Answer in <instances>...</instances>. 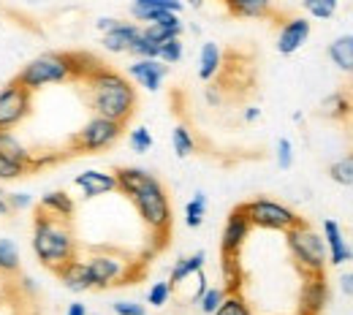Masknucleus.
<instances>
[{"label": "nucleus", "instance_id": "obj_1", "mask_svg": "<svg viewBox=\"0 0 353 315\" xmlns=\"http://www.w3.org/2000/svg\"><path fill=\"white\" fill-rule=\"evenodd\" d=\"M114 180H117V190L136 207L141 223L150 228L155 242L166 245V236L172 231V204L163 182L139 166L117 169Z\"/></svg>", "mask_w": 353, "mask_h": 315}, {"label": "nucleus", "instance_id": "obj_2", "mask_svg": "<svg viewBox=\"0 0 353 315\" xmlns=\"http://www.w3.org/2000/svg\"><path fill=\"white\" fill-rule=\"evenodd\" d=\"M101 65V60H95L92 54L85 52H49L36 60H30L14 82H19L25 90H41L46 85H63L68 79H79L85 82L90 74Z\"/></svg>", "mask_w": 353, "mask_h": 315}, {"label": "nucleus", "instance_id": "obj_3", "mask_svg": "<svg viewBox=\"0 0 353 315\" xmlns=\"http://www.w3.org/2000/svg\"><path fill=\"white\" fill-rule=\"evenodd\" d=\"M85 90L92 114L106 117V120H117V123H128L136 109V88L128 82V77H123L114 68H106L103 63L85 79Z\"/></svg>", "mask_w": 353, "mask_h": 315}, {"label": "nucleus", "instance_id": "obj_4", "mask_svg": "<svg viewBox=\"0 0 353 315\" xmlns=\"http://www.w3.org/2000/svg\"><path fill=\"white\" fill-rule=\"evenodd\" d=\"M30 242H33L36 258L49 270H60L63 264H68L79 256V242H77L71 223L63 218H52L41 210H36Z\"/></svg>", "mask_w": 353, "mask_h": 315}, {"label": "nucleus", "instance_id": "obj_5", "mask_svg": "<svg viewBox=\"0 0 353 315\" xmlns=\"http://www.w3.org/2000/svg\"><path fill=\"white\" fill-rule=\"evenodd\" d=\"M285 245L302 277L326 272V264H329L326 242H323V234H318L315 228H310L307 223H296L285 231Z\"/></svg>", "mask_w": 353, "mask_h": 315}, {"label": "nucleus", "instance_id": "obj_6", "mask_svg": "<svg viewBox=\"0 0 353 315\" xmlns=\"http://www.w3.org/2000/svg\"><path fill=\"white\" fill-rule=\"evenodd\" d=\"M82 261H85V267H88L92 288L128 285L131 280H136V274H139L136 261H131L128 256H123V253H117V250H92Z\"/></svg>", "mask_w": 353, "mask_h": 315}, {"label": "nucleus", "instance_id": "obj_7", "mask_svg": "<svg viewBox=\"0 0 353 315\" xmlns=\"http://www.w3.org/2000/svg\"><path fill=\"white\" fill-rule=\"evenodd\" d=\"M242 210H245V215H248V221H250L253 228L283 231V234H285L288 228L302 223V218H299L291 207H285V204H280V201H274V199H253V201H245Z\"/></svg>", "mask_w": 353, "mask_h": 315}, {"label": "nucleus", "instance_id": "obj_8", "mask_svg": "<svg viewBox=\"0 0 353 315\" xmlns=\"http://www.w3.org/2000/svg\"><path fill=\"white\" fill-rule=\"evenodd\" d=\"M123 128H125V125L117 123V120H106V117L92 114L88 123L77 131L71 144H74L77 152L95 155V152H103V150L114 147V144L120 141V136H123Z\"/></svg>", "mask_w": 353, "mask_h": 315}, {"label": "nucleus", "instance_id": "obj_9", "mask_svg": "<svg viewBox=\"0 0 353 315\" xmlns=\"http://www.w3.org/2000/svg\"><path fill=\"white\" fill-rule=\"evenodd\" d=\"M33 112V98L30 90H25L19 82H11L0 90V131L17 128L28 114Z\"/></svg>", "mask_w": 353, "mask_h": 315}, {"label": "nucleus", "instance_id": "obj_10", "mask_svg": "<svg viewBox=\"0 0 353 315\" xmlns=\"http://www.w3.org/2000/svg\"><path fill=\"white\" fill-rule=\"evenodd\" d=\"M326 305H329V283H326V272H321V274H305L302 288H299V305H296V313L321 315Z\"/></svg>", "mask_w": 353, "mask_h": 315}, {"label": "nucleus", "instance_id": "obj_11", "mask_svg": "<svg viewBox=\"0 0 353 315\" xmlns=\"http://www.w3.org/2000/svg\"><path fill=\"white\" fill-rule=\"evenodd\" d=\"M253 225L248 221L242 204L231 210V215L225 218V225H223V236H221V253L223 256H239V250L245 247L248 236H250Z\"/></svg>", "mask_w": 353, "mask_h": 315}, {"label": "nucleus", "instance_id": "obj_12", "mask_svg": "<svg viewBox=\"0 0 353 315\" xmlns=\"http://www.w3.org/2000/svg\"><path fill=\"white\" fill-rule=\"evenodd\" d=\"M128 77L147 92H158L163 79L169 77V65L161 63L158 57H136L128 65Z\"/></svg>", "mask_w": 353, "mask_h": 315}, {"label": "nucleus", "instance_id": "obj_13", "mask_svg": "<svg viewBox=\"0 0 353 315\" xmlns=\"http://www.w3.org/2000/svg\"><path fill=\"white\" fill-rule=\"evenodd\" d=\"M310 30H312V25H310L307 17H291V19H285L283 28H280V33H277V44H274L277 52H280V54H294V52H299L302 46L307 44Z\"/></svg>", "mask_w": 353, "mask_h": 315}, {"label": "nucleus", "instance_id": "obj_14", "mask_svg": "<svg viewBox=\"0 0 353 315\" xmlns=\"http://www.w3.org/2000/svg\"><path fill=\"white\" fill-rule=\"evenodd\" d=\"M323 242H326L329 264L343 267V264L353 261L351 239H345V231L340 228V223H334V221H326V223H323Z\"/></svg>", "mask_w": 353, "mask_h": 315}, {"label": "nucleus", "instance_id": "obj_15", "mask_svg": "<svg viewBox=\"0 0 353 315\" xmlns=\"http://www.w3.org/2000/svg\"><path fill=\"white\" fill-rule=\"evenodd\" d=\"M74 185L82 190V196H85V199L109 196V193H114V190H117V180H114V174H109V172H98V169H88V172L77 174Z\"/></svg>", "mask_w": 353, "mask_h": 315}, {"label": "nucleus", "instance_id": "obj_16", "mask_svg": "<svg viewBox=\"0 0 353 315\" xmlns=\"http://www.w3.org/2000/svg\"><path fill=\"white\" fill-rule=\"evenodd\" d=\"M139 33H141V28H139L136 22H123V19H120L112 30L103 33L101 44H103L106 52H112V54H128L133 41L139 39Z\"/></svg>", "mask_w": 353, "mask_h": 315}, {"label": "nucleus", "instance_id": "obj_17", "mask_svg": "<svg viewBox=\"0 0 353 315\" xmlns=\"http://www.w3.org/2000/svg\"><path fill=\"white\" fill-rule=\"evenodd\" d=\"M147 39H152L155 44H163V41H172V39H179L182 36V19L174 11H163L155 22H150L147 28H141Z\"/></svg>", "mask_w": 353, "mask_h": 315}, {"label": "nucleus", "instance_id": "obj_18", "mask_svg": "<svg viewBox=\"0 0 353 315\" xmlns=\"http://www.w3.org/2000/svg\"><path fill=\"white\" fill-rule=\"evenodd\" d=\"M182 0H133L131 3V17L136 22H155L163 11H174L179 14L182 11Z\"/></svg>", "mask_w": 353, "mask_h": 315}, {"label": "nucleus", "instance_id": "obj_19", "mask_svg": "<svg viewBox=\"0 0 353 315\" xmlns=\"http://www.w3.org/2000/svg\"><path fill=\"white\" fill-rule=\"evenodd\" d=\"M57 272V277H60V283L68 288V291H74V294H82V291H90L92 288V283H90V274H88V267H85V261L77 256L74 261H68V264H63Z\"/></svg>", "mask_w": 353, "mask_h": 315}, {"label": "nucleus", "instance_id": "obj_20", "mask_svg": "<svg viewBox=\"0 0 353 315\" xmlns=\"http://www.w3.org/2000/svg\"><path fill=\"white\" fill-rule=\"evenodd\" d=\"M39 210H41V212H46V215H52V218L71 221V215H74L77 204H74V199H71L65 190H49V193H44V196H41Z\"/></svg>", "mask_w": 353, "mask_h": 315}, {"label": "nucleus", "instance_id": "obj_21", "mask_svg": "<svg viewBox=\"0 0 353 315\" xmlns=\"http://www.w3.org/2000/svg\"><path fill=\"white\" fill-rule=\"evenodd\" d=\"M225 11L239 19H266L272 14V0H221Z\"/></svg>", "mask_w": 353, "mask_h": 315}, {"label": "nucleus", "instance_id": "obj_22", "mask_svg": "<svg viewBox=\"0 0 353 315\" xmlns=\"http://www.w3.org/2000/svg\"><path fill=\"white\" fill-rule=\"evenodd\" d=\"M223 65V52L215 41H204L201 52H199V79L201 82H212L221 74Z\"/></svg>", "mask_w": 353, "mask_h": 315}, {"label": "nucleus", "instance_id": "obj_23", "mask_svg": "<svg viewBox=\"0 0 353 315\" xmlns=\"http://www.w3.org/2000/svg\"><path fill=\"white\" fill-rule=\"evenodd\" d=\"M329 60H332L343 74H351L353 77V33L337 36V39L329 44Z\"/></svg>", "mask_w": 353, "mask_h": 315}, {"label": "nucleus", "instance_id": "obj_24", "mask_svg": "<svg viewBox=\"0 0 353 315\" xmlns=\"http://www.w3.org/2000/svg\"><path fill=\"white\" fill-rule=\"evenodd\" d=\"M204 261H207V253H204V250H196L193 256H185V258L174 261V267H172V274H169L172 291H174L179 283H185L190 274H196L199 270H204Z\"/></svg>", "mask_w": 353, "mask_h": 315}, {"label": "nucleus", "instance_id": "obj_25", "mask_svg": "<svg viewBox=\"0 0 353 315\" xmlns=\"http://www.w3.org/2000/svg\"><path fill=\"white\" fill-rule=\"evenodd\" d=\"M321 114L323 117H329V120H348L353 114V101L348 92H332V95H326L323 98V103H321Z\"/></svg>", "mask_w": 353, "mask_h": 315}, {"label": "nucleus", "instance_id": "obj_26", "mask_svg": "<svg viewBox=\"0 0 353 315\" xmlns=\"http://www.w3.org/2000/svg\"><path fill=\"white\" fill-rule=\"evenodd\" d=\"M0 155L3 158H11V161H19V163H30V150L11 134V131H0Z\"/></svg>", "mask_w": 353, "mask_h": 315}, {"label": "nucleus", "instance_id": "obj_27", "mask_svg": "<svg viewBox=\"0 0 353 315\" xmlns=\"http://www.w3.org/2000/svg\"><path fill=\"white\" fill-rule=\"evenodd\" d=\"M207 218V196L201 190L193 193V199L185 204V225L188 228H199Z\"/></svg>", "mask_w": 353, "mask_h": 315}, {"label": "nucleus", "instance_id": "obj_28", "mask_svg": "<svg viewBox=\"0 0 353 315\" xmlns=\"http://www.w3.org/2000/svg\"><path fill=\"white\" fill-rule=\"evenodd\" d=\"M221 272H223V283H225L223 288H225L228 294H234V291L242 288V267H239V256H223Z\"/></svg>", "mask_w": 353, "mask_h": 315}, {"label": "nucleus", "instance_id": "obj_29", "mask_svg": "<svg viewBox=\"0 0 353 315\" xmlns=\"http://www.w3.org/2000/svg\"><path fill=\"white\" fill-rule=\"evenodd\" d=\"M19 247L14 239H0V274L19 272Z\"/></svg>", "mask_w": 353, "mask_h": 315}, {"label": "nucleus", "instance_id": "obj_30", "mask_svg": "<svg viewBox=\"0 0 353 315\" xmlns=\"http://www.w3.org/2000/svg\"><path fill=\"white\" fill-rule=\"evenodd\" d=\"M172 147H174L176 158H188L196 152V139H193L188 125H176L172 131Z\"/></svg>", "mask_w": 353, "mask_h": 315}, {"label": "nucleus", "instance_id": "obj_31", "mask_svg": "<svg viewBox=\"0 0 353 315\" xmlns=\"http://www.w3.org/2000/svg\"><path fill=\"white\" fill-rule=\"evenodd\" d=\"M212 315H253V310H250V305L245 302V296H242L239 291H234V294H225L223 305Z\"/></svg>", "mask_w": 353, "mask_h": 315}, {"label": "nucleus", "instance_id": "obj_32", "mask_svg": "<svg viewBox=\"0 0 353 315\" xmlns=\"http://www.w3.org/2000/svg\"><path fill=\"white\" fill-rule=\"evenodd\" d=\"M302 6L307 11V17H312V19H332L337 14L340 0H302Z\"/></svg>", "mask_w": 353, "mask_h": 315}, {"label": "nucleus", "instance_id": "obj_33", "mask_svg": "<svg viewBox=\"0 0 353 315\" xmlns=\"http://www.w3.org/2000/svg\"><path fill=\"white\" fill-rule=\"evenodd\" d=\"M329 177L337 185H353V152H348L345 158H340L329 166Z\"/></svg>", "mask_w": 353, "mask_h": 315}, {"label": "nucleus", "instance_id": "obj_34", "mask_svg": "<svg viewBox=\"0 0 353 315\" xmlns=\"http://www.w3.org/2000/svg\"><path fill=\"white\" fill-rule=\"evenodd\" d=\"M225 294H228L225 288H218V285L212 288V285H210V288H207V291L201 294V299H199V310H201L204 315H212L223 305Z\"/></svg>", "mask_w": 353, "mask_h": 315}, {"label": "nucleus", "instance_id": "obj_35", "mask_svg": "<svg viewBox=\"0 0 353 315\" xmlns=\"http://www.w3.org/2000/svg\"><path fill=\"white\" fill-rule=\"evenodd\" d=\"M152 144H155V139H152V134H150V128H144V125L133 128L131 134H128V147H131L133 152H139V155L150 152Z\"/></svg>", "mask_w": 353, "mask_h": 315}, {"label": "nucleus", "instance_id": "obj_36", "mask_svg": "<svg viewBox=\"0 0 353 315\" xmlns=\"http://www.w3.org/2000/svg\"><path fill=\"white\" fill-rule=\"evenodd\" d=\"M172 294H174V291H172V283H169V280L152 283L150 291H147V305H152V307H163V305H169Z\"/></svg>", "mask_w": 353, "mask_h": 315}, {"label": "nucleus", "instance_id": "obj_37", "mask_svg": "<svg viewBox=\"0 0 353 315\" xmlns=\"http://www.w3.org/2000/svg\"><path fill=\"white\" fill-rule=\"evenodd\" d=\"M28 172H30V163H19V161H11V158H3L0 155V182L19 180Z\"/></svg>", "mask_w": 353, "mask_h": 315}, {"label": "nucleus", "instance_id": "obj_38", "mask_svg": "<svg viewBox=\"0 0 353 315\" xmlns=\"http://www.w3.org/2000/svg\"><path fill=\"white\" fill-rule=\"evenodd\" d=\"M182 39H172V41H163L161 49H158V60L161 63H166V65H174L182 60Z\"/></svg>", "mask_w": 353, "mask_h": 315}, {"label": "nucleus", "instance_id": "obj_39", "mask_svg": "<svg viewBox=\"0 0 353 315\" xmlns=\"http://www.w3.org/2000/svg\"><path fill=\"white\" fill-rule=\"evenodd\" d=\"M158 49H161V44H155L152 39H147V36H144V30H141V33H139V39L133 41L128 54H133V57H158Z\"/></svg>", "mask_w": 353, "mask_h": 315}, {"label": "nucleus", "instance_id": "obj_40", "mask_svg": "<svg viewBox=\"0 0 353 315\" xmlns=\"http://www.w3.org/2000/svg\"><path fill=\"white\" fill-rule=\"evenodd\" d=\"M277 166L291 169L294 166V144L288 139H277Z\"/></svg>", "mask_w": 353, "mask_h": 315}, {"label": "nucleus", "instance_id": "obj_41", "mask_svg": "<svg viewBox=\"0 0 353 315\" xmlns=\"http://www.w3.org/2000/svg\"><path fill=\"white\" fill-rule=\"evenodd\" d=\"M6 201H8V210H17V212H22V210H28L30 204H33V196H28V193H6Z\"/></svg>", "mask_w": 353, "mask_h": 315}, {"label": "nucleus", "instance_id": "obj_42", "mask_svg": "<svg viewBox=\"0 0 353 315\" xmlns=\"http://www.w3.org/2000/svg\"><path fill=\"white\" fill-rule=\"evenodd\" d=\"M114 313L117 315H144V305L139 302H114Z\"/></svg>", "mask_w": 353, "mask_h": 315}, {"label": "nucleus", "instance_id": "obj_43", "mask_svg": "<svg viewBox=\"0 0 353 315\" xmlns=\"http://www.w3.org/2000/svg\"><path fill=\"white\" fill-rule=\"evenodd\" d=\"M340 288H343L345 296H353V272H345V274L340 277Z\"/></svg>", "mask_w": 353, "mask_h": 315}, {"label": "nucleus", "instance_id": "obj_44", "mask_svg": "<svg viewBox=\"0 0 353 315\" xmlns=\"http://www.w3.org/2000/svg\"><path fill=\"white\" fill-rule=\"evenodd\" d=\"M117 22H120V19H114V17H101V19L95 22V28H98L101 33H106V30H112Z\"/></svg>", "mask_w": 353, "mask_h": 315}, {"label": "nucleus", "instance_id": "obj_45", "mask_svg": "<svg viewBox=\"0 0 353 315\" xmlns=\"http://www.w3.org/2000/svg\"><path fill=\"white\" fill-rule=\"evenodd\" d=\"M242 117H245V123H256V120L261 117V109H259V106H248Z\"/></svg>", "mask_w": 353, "mask_h": 315}, {"label": "nucleus", "instance_id": "obj_46", "mask_svg": "<svg viewBox=\"0 0 353 315\" xmlns=\"http://www.w3.org/2000/svg\"><path fill=\"white\" fill-rule=\"evenodd\" d=\"M207 101H210L212 106H218V103H221V95H218L215 88H207Z\"/></svg>", "mask_w": 353, "mask_h": 315}, {"label": "nucleus", "instance_id": "obj_47", "mask_svg": "<svg viewBox=\"0 0 353 315\" xmlns=\"http://www.w3.org/2000/svg\"><path fill=\"white\" fill-rule=\"evenodd\" d=\"M65 315H88V307L77 302V305H71V307H68V313H65Z\"/></svg>", "mask_w": 353, "mask_h": 315}, {"label": "nucleus", "instance_id": "obj_48", "mask_svg": "<svg viewBox=\"0 0 353 315\" xmlns=\"http://www.w3.org/2000/svg\"><path fill=\"white\" fill-rule=\"evenodd\" d=\"M11 210H8V201H6V193H3V187H0V218L3 215H8Z\"/></svg>", "mask_w": 353, "mask_h": 315}, {"label": "nucleus", "instance_id": "obj_49", "mask_svg": "<svg viewBox=\"0 0 353 315\" xmlns=\"http://www.w3.org/2000/svg\"><path fill=\"white\" fill-rule=\"evenodd\" d=\"M182 3H188V6H190V8H201V6H204V3H207V0H182Z\"/></svg>", "mask_w": 353, "mask_h": 315}, {"label": "nucleus", "instance_id": "obj_50", "mask_svg": "<svg viewBox=\"0 0 353 315\" xmlns=\"http://www.w3.org/2000/svg\"><path fill=\"white\" fill-rule=\"evenodd\" d=\"M351 250H353V239H351Z\"/></svg>", "mask_w": 353, "mask_h": 315}, {"label": "nucleus", "instance_id": "obj_51", "mask_svg": "<svg viewBox=\"0 0 353 315\" xmlns=\"http://www.w3.org/2000/svg\"><path fill=\"white\" fill-rule=\"evenodd\" d=\"M291 315H302V313H291Z\"/></svg>", "mask_w": 353, "mask_h": 315}, {"label": "nucleus", "instance_id": "obj_52", "mask_svg": "<svg viewBox=\"0 0 353 315\" xmlns=\"http://www.w3.org/2000/svg\"><path fill=\"white\" fill-rule=\"evenodd\" d=\"M144 315H147V313H144Z\"/></svg>", "mask_w": 353, "mask_h": 315}]
</instances>
